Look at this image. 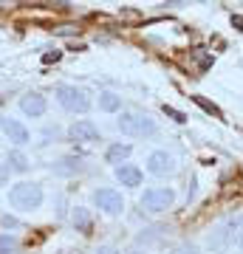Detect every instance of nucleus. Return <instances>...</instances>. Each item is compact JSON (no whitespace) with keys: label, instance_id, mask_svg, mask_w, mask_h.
<instances>
[{"label":"nucleus","instance_id":"f257e3e1","mask_svg":"<svg viewBox=\"0 0 243 254\" xmlns=\"http://www.w3.org/2000/svg\"><path fill=\"white\" fill-rule=\"evenodd\" d=\"M116 127L122 130V136H130V138H150L159 133V125L156 119H150L147 113H136V110H127L116 119Z\"/></svg>","mask_w":243,"mask_h":254},{"label":"nucleus","instance_id":"f03ea898","mask_svg":"<svg viewBox=\"0 0 243 254\" xmlns=\"http://www.w3.org/2000/svg\"><path fill=\"white\" fill-rule=\"evenodd\" d=\"M43 187L34 181H20L9 190V203L20 212H31V209H40L43 206Z\"/></svg>","mask_w":243,"mask_h":254},{"label":"nucleus","instance_id":"7ed1b4c3","mask_svg":"<svg viewBox=\"0 0 243 254\" xmlns=\"http://www.w3.org/2000/svg\"><path fill=\"white\" fill-rule=\"evenodd\" d=\"M54 96H57V102H60L68 113H88V110H90L88 93L82 91V88H77V85H57Z\"/></svg>","mask_w":243,"mask_h":254},{"label":"nucleus","instance_id":"20e7f679","mask_svg":"<svg viewBox=\"0 0 243 254\" xmlns=\"http://www.w3.org/2000/svg\"><path fill=\"white\" fill-rule=\"evenodd\" d=\"M172 200H175V192H172L170 187H153V190H144L142 209L159 215V212H167V209L172 206Z\"/></svg>","mask_w":243,"mask_h":254},{"label":"nucleus","instance_id":"39448f33","mask_svg":"<svg viewBox=\"0 0 243 254\" xmlns=\"http://www.w3.org/2000/svg\"><path fill=\"white\" fill-rule=\"evenodd\" d=\"M93 206L102 209L105 215H122L125 198H122V192L113 190V187H99V190L93 192Z\"/></svg>","mask_w":243,"mask_h":254},{"label":"nucleus","instance_id":"423d86ee","mask_svg":"<svg viewBox=\"0 0 243 254\" xmlns=\"http://www.w3.org/2000/svg\"><path fill=\"white\" fill-rule=\"evenodd\" d=\"M178 170V164H175V155L167 153V150H153V153L147 155V173L156 175V178H167Z\"/></svg>","mask_w":243,"mask_h":254},{"label":"nucleus","instance_id":"0eeeda50","mask_svg":"<svg viewBox=\"0 0 243 254\" xmlns=\"http://www.w3.org/2000/svg\"><path fill=\"white\" fill-rule=\"evenodd\" d=\"M0 130H3V136L9 138L11 144H28L31 141V133H28V127L23 125V122H17V119H9V116H3L0 119Z\"/></svg>","mask_w":243,"mask_h":254},{"label":"nucleus","instance_id":"6e6552de","mask_svg":"<svg viewBox=\"0 0 243 254\" xmlns=\"http://www.w3.org/2000/svg\"><path fill=\"white\" fill-rule=\"evenodd\" d=\"M68 138L71 141H80V144H90L99 138V127L93 125L90 119H77L71 127H68Z\"/></svg>","mask_w":243,"mask_h":254},{"label":"nucleus","instance_id":"1a4fd4ad","mask_svg":"<svg viewBox=\"0 0 243 254\" xmlns=\"http://www.w3.org/2000/svg\"><path fill=\"white\" fill-rule=\"evenodd\" d=\"M20 110L31 119H40L45 116V110H48V102H45L43 93H26L23 99H20Z\"/></svg>","mask_w":243,"mask_h":254},{"label":"nucleus","instance_id":"9d476101","mask_svg":"<svg viewBox=\"0 0 243 254\" xmlns=\"http://www.w3.org/2000/svg\"><path fill=\"white\" fill-rule=\"evenodd\" d=\"M142 170L136 167V164H119L116 167V181L122 184V187H130V190H136V187H142Z\"/></svg>","mask_w":243,"mask_h":254},{"label":"nucleus","instance_id":"9b49d317","mask_svg":"<svg viewBox=\"0 0 243 254\" xmlns=\"http://www.w3.org/2000/svg\"><path fill=\"white\" fill-rule=\"evenodd\" d=\"M207 246L212 249V252H226V249H232V246H235V240H232V235H229V229L221 223L215 232H209Z\"/></svg>","mask_w":243,"mask_h":254},{"label":"nucleus","instance_id":"f8f14e48","mask_svg":"<svg viewBox=\"0 0 243 254\" xmlns=\"http://www.w3.org/2000/svg\"><path fill=\"white\" fill-rule=\"evenodd\" d=\"M51 173L54 175H77V173H82V158H74V155L60 158V161L51 164Z\"/></svg>","mask_w":243,"mask_h":254},{"label":"nucleus","instance_id":"ddd939ff","mask_svg":"<svg viewBox=\"0 0 243 254\" xmlns=\"http://www.w3.org/2000/svg\"><path fill=\"white\" fill-rule=\"evenodd\" d=\"M130 153H133V147L130 144H122V141H116V144L108 147V153H105V158H108V164H127V158H130Z\"/></svg>","mask_w":243,"mask_h":254},{"label":"nucleus","instance_id":"4468645a","mask_svg":"<svg viewBox=\"0 0 243 254\" xmlns=\"http://www.w3.org/2000/svg\"><path fill=\"white\" fill-rule=\"evenodd\" d=\"M99 110H105V113H119L122 110V96H116L113 91H102L99 93Z\"/></svg>","mask_w":243,"mask_h":254},{"label":"nucleus","instance_id":"2eb2a0df","mask_svg":"<svg viewBox=\"0 0 243 254\" xmlns=\"http://www.w3.org/2000/svg\"><path fill=\"white\" fill-rule=\"evenodd\" d=\"M71 223H74V229H77V232L88 235V232H90V215H88V209H85V206H77V209H74Z\"/></svg>","mask_w":243,"mask_h":254},{"label":"nucleus","instance_id":"dca6fc26","mask_svg":"<svg viewBox=\"0 0 243 254\" xmlns=\"http://www.w3.org/2000/svg\"><path fill=\"white\" fill-rule=\"evenodd\" d=\"M6 167H9L11 173H26L28 170V158L20 153V150H11L9 158H6Z\"/></svg>","mask_w":243,"mask_h":254},{"label":"nucleus","instance_id":"f3484780","mask_svg":"<svg viewBox=\"0 0 243 254\" xmlns=\"http://www.w3.org/2000/svg\"><path fill=\"white\" fill-rule=\"evenodd\" d=\"M14 249H17V237L9 235V232H3L0 235V254H11Z\"/></svg>","mask_w":243,"mask_h":254},{"label":"nucleus","instance_id":"a211bd4d","mask_svg":"<svg viewBox=\"0 0 243 254\" xmlns=\"http://www.w3.org/2000/svg\"><path fill=\"white\" fill-rule=\"evenodd\" d=\"M192 102L198 105V108H204L209 113V116H221V110H218V105H212V102H207L204 96H192Z\"/></svg>","mask_w":243,"mask_h":254},{"label":"nucleus","instance_id":"6ab92c4d","mask_svg":"<svg viewBox=\"0 0 243 254\" xmlns=\"http://www.w3.org/2000/svg\"><path fill=\"white\" fill-rule=\"evenodd\" d=\"M164 116L167 119H172V122H175V125H184V122H187V116H184V113H181V110H175V108H170V105H164Z\"/></svg>","mask_w":243,"mask_h":254},{"label":"nucleus","instance_id":"aec40b11","mask_svg":"<svg viewBox=\"0 0 243 254\" xmlns=\"http://www.w3.org/2000/svg\"><path fill=\"white\" fill-rule=\"evenodd\" d=\"M195 60H198L201 71H207L209 65H212V54H204V51H195Z\"/></svg>","mask_w":243,"mask_h":254},{"label":"nucleus","instance_id":"412c9836","mask_svg":"<svg viewBox=\"0 0 243 254\" xmlns=\"http://www.w3.org/2000/svg\"><path fill=\"white\" fill-rule=\"evenodd\" d=\"M170 254H198V246L195 243H184V246H178V249H172Z\"/></svg>","mask_w":243,"mask_h":254},{"label":"nucleus","instance_id":"4be33fe9","mask_svg":"<svg viewBox=\"0 0 243 254\" xmlns=\"http://www.w3.org/2000/svg\"><path fill=\"white\" fill-rule=\"evenodd\" d=\"M60 60H63V51H45V54H43V63H45V65L60 63Z\"/></svg>","mask_w":243,"mask_h":254},{"label":"nucleus","instance_id":"5701e85b","mask_svg":"<svg viewBox=\"0 0 243 254\" xmlns=\"http://www.w3.org/2000/svg\"><path fill=\"white\" fill-rule=\"evenodd\" d=\"M9 175H11V170L6 167V164H0V187H6V184H9Z\"/></svg>","mask_w":243,"mask_h":254},{"label":"nucleus","instance_id":"b1692460","mask_svg":"<svg viewBox=\"0 0 243 254\" xmlns=\"http://www.w3.org/2000/svg\"><path fill=\"white\" fill-rule=\"evenodd\" d=\"M96 254H119V249H116V246H99Z\"/></svg>","mask_w":243,"mask_h":254},{"label":"nucleus","instance_id":"393cba45","mask_svg":"<svg viewBox=\"0 0 243 254\" xmlns=\"http://www.w3.org/2000/svg\"><path fill=\"white\" fill-rule=\"evenodd\" d=\"M3 226H6V229H17L20 223H17L14 218H9V215H3Z\"/></svg>","mask_w":243,"mask_h":254},{"label":"nucleus","instance_id":"a878e982","mask_svg":"<svg viewBox=\"0 0 243 254\" xmlns=\"http://www.w3.org/2000/svg\"><path fill=\"white\" fill-rule=\"evenodd\" d=\"M232 26L238 28V31H243V14H232Z\"/></svg>","mask_w":243,"mask_h":254},{"label":"nucleus","instance_id":"bb28decb","mask_svg":"<svg viewBox=\"0 0 243 254\" xmlns=\"http://www.w3.org/2000/svg\"><path fill=\"white\" fill-rule=\"evenodd\" d=\"M241 252H243V240H241Z\"/></svg>","mask_w":243,"mask_h":254}]
</instances>
